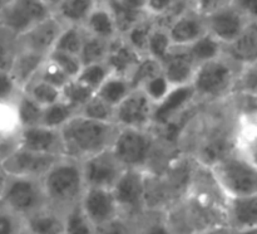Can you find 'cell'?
Segmentation results:
<instances>
[{
    "label": "cell",
    "mask_w": 257,
    "mask_h": 234,
    "mask_svg": "<svg viewBox=\"0 0 257 234\" xmlns=\"http://www.w3.org/2000/svg\"><path fill=\"white\" fill-rule=\"evenodd\" d=\"M232 95H241L257 101V60L241 67Z\"/></svg>",
    "instance_id": "ab89813d"
},
{
    "label": "cell",
    "mask_w": 257,
    "mask_h": 234,
    "mask_svg": "<svg viewBox=\"0 0 257 234\" xmlns=\"http://www.w3.org/2000/svg\"><path fill=\"white\" fill-rule=\"evenodd\" d=\"M0 204L25 219L49 206L42 179L17 175L8 176Z\"/></svg>",
    "instance_id": "5b68a950"
},
{
    "label": "cell",
    "mask_w": 257,
    "mask_h": 234,
    "mask_svg": "<svg viewBox=\"0 0 257 234\" xmlns=\"http://www.w3.org/2000/svg\"><path fill=\"white\" fill-rule=\"evenodd\" d=\"M13 0H0V14L9 7V4L12 3Z\"/></svg>",
    "instance_id": "680465c9"
},
{
    "label": "cell",
    "mask_w": 257,
    "mask_h": 234,
    "mask_svg": "<svg viewBox=\"0 0 257 234\" xmlns=\"http://www.w3.org/2000/svg\"><path fill=\"white\" fill-rule=\"evenodd\" d=\"M186 48L198 65L221 57L225 52V45L208 33Z\"/></svg>",
    "instance_id": "f546056e"
},
{
    "label": "cell",
    "mask_w": 257,
    "mask_h": 234,
    "mask_svg": "<svg viewBox=\"0 0 257 234\" xmlns=\"http://www.w3.org/2000/svg\"><path fill=\"white\" fill-rule=\"evenodd\" d=\"M156 25V20L153 18L148 17L136 24L132 29L128 30L124 35H122L128 44L135 48L140 54L147 55L148 40H150L151 33Z\"/></svg>",
    "instance_id": "8d00e7d4"
},
{
    "label": "cell",
    "mask_w": 257,
    "mask_h": 234,
    "mask_svg": "<svg viewBox=\"0 0 257 234\" xmlns=\"http://www.w3.org/2000/svg\"><path fill=\"white\" fill-rule=\"evenodd\" d=\"M25 229V218L0 204V234H22Z\"/></svg>",
    "instance_id": "ee69618b"
},
{
    "label": "cell",
    "mask_w": 257,
    "mask_h": 234,
    "mask_svg": "<svg viewBox=\"0 0 257 234\" xmlns=\"http://www.w3.org/2000/svg\"><path fill=\"white\" fill-rule=\"evenodd\" d=\"M110 43L112 40H105L102 38L94 37L87 33L84 44H83L82 52H80V59L83 64H89V63L105 62L108 54H109Z\"/></svg>",
    "instance_id": "74e56055"
},
{
    "label": "cell",
    "mask_w": 257,
    "mask_h": 234,
    "mask_svg": "<svg viewBox=\"0 0 257 234\" xmlns=\"http://www.w3.org/2000/svg\"><path fill=\"white\" fill-rule=\"evenodd\" d=\"M8 176H9V174L5 170L4 165H3V159L0 158V195H2L3 189H4L5 183H7L8 180Z\"/></svg>",
    "instance_id": "9f6ffc18"
},
{
    "label": "cell",
    "mask_w": 257,
    "mask_h": 234,
    "mask_svg": "<svg viewBox=\"0 0 257 234\" xmlns=\"http://www.w3.org/2000/svg\"><path fill=\"white\" fill-rule=\"evenodd\" d=\"M236 150L257 166V113L236 115Z\"/></svg>",
    "instance_id": "603a6c76"
},
{
    "label": "cell",
    "mask_w": 257,
    "mask_h": 234,
    "mask_svg": "<svg viewBox=\"0 0 257 234\" xmlns=\"http://www.w3.org/2000/svg\"><path fill=\"white\" fill-rule=\"evenodd\" d=\"M42 2H44L45 4H47L48 7H49L50 9H52L53 12H54V9L58 7V4H59V3L62 2V0H42Z\"/></svg>",
    "instance_id": "6f0895ef"
},
{
    "label": "cell",
    "mask_w": 257,
    "mask_h": 234,
    "mask_svg": "<svg viewBox=\"0 0 257 234\" xmlns=\"http://www.w3.org/2000/svg\"><path fill=\"white\" fill-rule=\"evenodd\" d=\"M53 15L42 0H13L0 14V27L18 38Z\"/></svg>",
    "instance_id": "ba28073f"
},
{
    "label": "cell",
    "mask_w": 257,
    "mask_h": 234,
    "mask_svg": "<svg viewBox=\"0 0 257 234\" xmlns=\"http://www.w3.org/2000/svg\"><path fill=\"white\" fill-rule=\"evenodd\" d=\"M196 103H200L196 97L192 85L173 87L165 100L155 106L153 127L165 128L175 121L180 120Z\"/></svg>",
    "instance_id": "4fadbf2b"
},
{
    "label": "cell",
    "mask_w": 257,
    "mask_h": 234,
    "mask_svg": "<svg viewBox=\"0 0 257 234\" xmlns=\"http://www.w3.org/2000/svg\"><path fill=\"white\" fill-rule=\"evenodd\" d=\"M160 72H162V64H161V62L148 57V55H145L140 60V63H138V65L133 70L132 75H131L133 87L138 88L142 83H145L146 81L150 80L151 77H153V75Z\"/></svg>",
    "instance_id": "bcb514c9"
},
{
    "label": "cell",
    "mask_w": 257,
    "mask_h": 234,
    "mask_svg": "<svg viewBox=\"0 0 257 234\" xmlns=\"http://www.w3.org/2000/svg\"><path fill=\"white\" fill-rule=\"evenodd\" d=\"M94 95L95 91H93L88 86L83 85L75 78H73L62 90V100L69 103L75 110H78V112Z\"/></svg>",
    "instance_id": "60d3db41"
},
{
    "label": "cell",
    "mask_w": 257,
    "mask_h": 234,
    "mask_svg": "<svg viewBox=\"0 0 257 234\" xmlns=\"http://www.w3.org/2000/svg\"><path fill=\"white\" fill-rule=\"evenodd\" d=\"M27 229L32 234H64V218L62 211L48 206L25 219Z\"/></svg>",
    "instance_id": "484cf974"
},
{
    "label": "cell",
    "mask_w": 257,
    "mask_h": 234,
    "mask_svg": "<svg viewBox=\"0 0 257 234\" xmlns=\"http://www.w3.org/2000/svg\"><path fill=\"white\" fill-rule=\"evenodd\" d=\"M37 77L45 81V82L50 83V85L55 86V87L60 88V90H63V88L73 80V78H70L67 73L63 72L58 65H55L54 63L50 62L48 58L44 62V64H43L42 69L38 73Z\"/></svg>",
    "instance_id": "681fc988"
},
{
    "label": "cell",
    "mask_w": 257,
    "mask_h": 234,
    "mask_svg": "<svg viewBox=\"0 0 257 234\" xmlns=\"http://www.w3.org/2000/svg\"><path fill=\"white\" fill-rule=\"evenodd\" d=\"M79 205L97 229L122 218L119 205L112 189L87 188Z\"/></svg>",
    "instance_id": "7c38bea8"
},
{
    "label": "cell",
    "mask_w": 257,
    "mask_h": 234,
    "mask_svg": "<svg viewBox=\"0 0 257 234\" xmlns=\"http://www.w3.org/2000/svg\"><path fill=\"white\" fill-rule=\"evenodd\" d=\"M112 73V69L107 62L89 63V64H83L82 69L75 80L97 92L98 88L107 81V78Z\"/></svg>",
    "instance_id": "f35d334b"
},
{
    "label": "cell",
    "mask_w": 257,
    "mask_h": 234,
    "mask_svg": "<svg viewBox=\"0 0 257 234\" xmlns=\"http://www.w3.org/2000/svg\"><path fill=\"white\" fill-rule=\"evenodd\" d=\"M173 47L186 48L207 34L206 15L201 14L192 7H188L181 14L173 18L166 25Z\"/></svg>",
    "instance_id": "9a60e30c"
},
{
    "label": "cell",
    "mask_w": 257,
    "mask_h": 234,
    "mask_svg": "<svg viewBox=\"0 0 257 234\" xmlns=\"http://www.w3.org/2000/svg\"><path fill=\"white\" fill-rule=\"evenodd\" d=\"M117 23L120 35H124L136 24L148 18L147 0H104Z\"/></svg>",
    "instance_id": "ffe728a7"
},
{
    "label": "cell",
    "mask_w": 257,
    "mask_h": 234,
    "mask_svg": "<svg viewBox=\"0 0 257 234\" xmlns=\"http://www.w3.org/2000/svg\"><path fill=\"white\" fill-rule=\"evenodd\" d=\"M138 88L142 90L155 105H157V103H160L161 101L167 97L168 93L172 91L173 86L171 85V82L162 70V72L157 73L153 77H151L150 80L146 81L145 83H142Z\"/></svg>",
    "instance_id": "b9f144b4"
},
{
    "label": "cell",
    "mask_w": 257,
    "mask_h": 234,
    "mask_svg": "<svg viewBox=\"0 0 257 234\" xmlns=\"http://www.w3.org/2000/svg\"><path fill=\"white\" fill-rule=\"evenodd\" d=\"M196 234H236V233L228 225H220V226H215V228L206 229V230H202L200 231V233H196Z\"/></svg>",
    "instance_id": "11a10c76"
},
{
    "label": "cell",
    "mask_w": 257,
    "mask_h": 234,
    "mask_svg": "<svg viewBox=\"0 0 257 234\" xmlns=\"http://www.w3.org/2000/svg\"><path fill=\"white\" fill-rule=\"evenodd\" d=\"M98 234H136V221L119 218L113 223L98 228Z\"/></svg>",
    "instance_id": "816d5d0a"
},
{
    "label": "cell",
    "mask_w": 257,
    "mask_h": 234,
    "mask_svg": "<svg viewBox=\"0 0 257 234\" xmlns=\"http://www.w3.org/2000/svg\"><path fill=\"white\" fill-rule=\"evenodd\" d=\"M118 127L110 121H99L84 115H75L62 127L64 153L68 158L83 161L112 147Z\"/></svg>",
    "instance_id": "6da1fadb"
},
{
    "label": "cell",
    "mask_w": 257,
    "mask_h": 234,
    "mask_svg": "<svg viewBox=\"0 0 257 234\" xmlns=\"http://www.w3.org/2000/svg\"><path fill=\"white\" fill-rule=\"evenodd\" d=\"M17 146L48 155L65 156L62 131L44 125L23 127L17 137Z\"/></svg>",
    "instance_id": "2e32d148"
},
{
    "label": "cell",
    "mask_w": 257,
    "mask_h": 234,
    "mask_svg": "<svg viewBox=\"0 0 257 234\" xmlns=\"http://www.w3.org/2000/svg\"><path fill=\"white\" fill-rule=\"evenodd\" d=\"M64 234H98V229L88 219L79 204L67 209L63 213Z\"/></svg>",
    "instance_id": "1f68e13d"
},
{
    "label": "cell",
    "mask_w": 257,
    "mask_h": 234,
    "mask_svg": "<svg viewBox=\"0 0 257 234\" xmlns=\"http://www.w3.org/2000/svg\"><path fill=\"white\" fill-rule=\"evenodd\" d=\"M162 70L173 87L192 85L198 64L187 48L173 47L162 63Z\"/></svg>",
    "instance_id": "ac0fdd59"
},
{
    "label": "cell",
    "mask_w": 257,
    "mask_h": 234,
    "mask_svg": "<svg viewBox=\"0 0 257 234\" xmlns=\"http://www.w3.org/2000/svg\"><path fill=\"white\" fill-rule=\"evenodd\" d=\"M22 234H32V233H30V231L29 230H28V229H25V230L24 231H23V233Z\"/></svg>",
    "instance_id": "94428289"
},
{
    "label": "cell",
    "mask_w": 257,
    "mask_h": 234,
    "mask_svg": "<svg viewBox=\"0 0 257 234\" xmlns=\"http://www.w3.org/2000/svg\"><path fill=\"white\" fill-rule=\"evenodd\" d=\"M136 234H176L166 211L148 210L136 220Z\"/></svg>",
    "instance_id": "f1b7e54d"
},
{
    "label": "cell",
    "mask_w": 257,
    "mask_h": 234,
    "mask_svg": "<svg viewBox=\"0 0 257 234\" xmlns=\"http://www.w3.org/2000/svg\"><path fill=\"white\" fill-rule=\"evenodd\" d=\"M223 54L227 55L230 59L242 65L257 60V22H250L245 27L240 35L225 45Z\"/></svg>",
    "instance_id": "7402d4cb"
},
{
    "label": "cell",
    "mask_w": 257,
    "mask_h": 234,
    "mask_svg": "<svg viewBox=\"0 0 257 234\" xmlns=\"http://www.w3.org/2000/svg\"><path fill=\"white\" fill-rule=\"evenodd\" d=\"M172 49L173 44L170 34H168L167 28L156 22L155 28L151 33L150 40H148L147 55L162 63Z\"/></svg>",
    "instance_id": "d6a6232c"
},
{
    "label": "cell",
    "mask_w": 257,
    "mask_h": 234,
    "mask_svg": "<svg viewBox=\"0 0 257 234\" xmlns=\"http://www.w3.org/2000/svg\"><path fill=\"white\" fill-rule=\"evenodd\" d=\"M49 206L64 213L79 204L87 185L82 161L62 156L42 178Z\"/></svg>",
    "instance_id": "7a4b0ae2"
},
{
    "label": "cell",
    "mask_w": 257,
    "mask_h": 234,
    "mask_svg": "<svg viewBox=\"0 0 257 234\" xmlns=\"http://www.w3.org/2000/svg\"><path fill=\"white\" fill-rule=\"evenodd\" d=\"M18 116H19L20 125L23 127H30V126L40 125L42 122V115H43V106L35 102L28 93L23 91L20 96L18 97L17 102Z\"/></svg>",
    "instance_id": "e575fe53"
},
{
    "label": "cell",
    "mask_w": 257,
    "mask_h": 234,
    "mask_svg": "<svg viewBox=\"0 0 257 234\" xmlns=\"http://www.w3.org/2000/svg\"><path fill=\"white\" fill-rule=\"evenodd\" d=\"M65 25L54 14L17 38V48L48 57Z\"/></svg>",
    "instance_id": "5bb4252c"
},
{
    "label": "cell",
    "mask_w": 257,
    "mask_h": 234,
    "mask_svg": "<svg viewBox=\"0 0 257 234\" xmlns=\"http://www.w3.org/2000/svg\"><path fill=\"white\" fill-rule=\"evenodd\" d=\"M95 2H98V3H103V2H104V0H95Z\"/></svg>",
    "instance_id": "6125c7cd"
},
{
    "label": "cell",
    "mask_w": 257,
    "mask_h": 234,
    "mask_svg": "<svg viewBox=\"0 0 257 234\" xmlns=\"http://www.w3.org/2000/svg\"><path fill=\"white\" fill-rule=\"evenodd\" d=\"M83 28L88 34L105 40H114L120 37L114 17L104 3H98L95 5L83 24Z\"/></svg>",
    "instance_id": "cb8c5ba5"
},
{
    "label": "cell",
    "mask_w": 257,
    "mask_h": 234,
    "mask_svg": "<svg viewBox=\"0 0 257 234\" xmlns=\"http://www.w3.org/2000/svg\"><path fill=\"white\" fill-rule=\"evenodd\" d=\"M188 2L193 9L203 15H208L216 10H220L232 4V0H188Z\"/></svg>",
    "instance_id": "f5cc1de1"
},
{
    "label": "cell",
    "mask_w": 257,
    "mask_h": 234,
    "mask_svg": "<svg viewBox=\"0 0 257 234\" xmlns=\"http://www.w3.org/2000/svg\"><path fill=\"white\" fill-rule=\"evenodd\" d=\"M82 169L87 188L113 189L127 168L110 147L83 160Z\"/></svg>",
    "instance_id": "30bf717a"
},
{
    "label": "cell",
    "mask_w": 257,
    "mask_h": 234,
    "mask_svg": "<svg viewBox=\"0 0 257 234\" xmlns=\"http://www.w3.org/2000/svg\"><path fill=\"white\" fill-rule=\"evenodd\" d=\"M241 65L227 55L202 63L197 67L192 87L200 103H218L232 96Z\"/></svg>",
    "instance_id": "3957f363"
},
{
    "label": "cell",
    "mask_w": 257,
    "mask_h": 234,
    "mask_svg": "<svg viewBox=\"0 0 257 234\" xmlns=\"http://www.w3.org/2000/svg\"><path fill=\"white\" fill-rule=\"evenodd\" d=\"M206 23L208 34L228 45L242 33L250 20L231 4L206 15Z\"/></svg>",
    "instance_id": "e0dca14e"
},
{
    "label": "cell",
    "mask_w": 257,
    "mask_h": 234,
    "mask_svg": "<svg viewBox=\"0 0 257 234\" xmlns=\"http://www.w3.org/2000/svg\"><path fill=\"white\" fill-rule=\"evenodd\" d=\"M236 234H257V228H255V229H251V230L241 231V233H236Z\"/></svg>",
    "instance_id": "91938a15"
},
{
    "label": "cell",
    "mask_w": 257,
    "mask_h": 234,
    "mask_svg": "<svg viewBox=\"0 0 257 234\" xmlns=\"http://www.w3.org/2000/svg\"><path fill=\"white\" fill-rule=\"evenodd\" d=\"M85 37H87V32L80 25H65L58 38L54 49L80 55Z\"/></svg>",
    "instance_id": "d590c367"
},
{
    "label": "cell",
    "mask_w": 257,
    "mask_h": 234,
    "mask_svg": "<svg viewBox=\"0 0 257 234\" xmlns=\"http://www.w3.org/2000/svg\"><path fill=\"white\" fill-rule=\"evenodd\" d=\"M226 216L227 225L235 233L257 228V194L228 198Z\"/></svg>",
    "instance_id": "d6986e66"
},
{
    "label": "cell",
    "mask_w": 257,
    "mask_h": 234,
    "mask_svg": "<svg viewBox=\"0 0 257 234\" xmlns=\"http://www.w3.org/2000/svg\"><path fill=\"white\" fill-rule=\"evenodd\" d=\"M48 59L54 63L70 78H77L83 67V62L79 55L72 53L63 52V50L53 49L48 55Z\"/></svg>",
    "instance_id": "7bdbcfd3"
},
{
    "label": "cell",
    "mask_w": 257,
    "mask_h": 234,
    "mask_svg": "<svg viewBox=\"0 0 257 234\" xmlns=\"http://www.w3.org/2000/svg\"><path fill=\"white\" fill-rule=\"evenodd\" d=\"M133 90L135 87H133L130 77L112 73L107 78V81L98 88L95 95L102 98L108 105L112 106L113 108H115Z\"/></svg>",
    "instance_id": "83f0119b"
},
{
    "label": "cell",
    "mask_w": 257,
    "mask_h": 234,
    "mask_svg": "<svg viewBox=\"0 0 257 234\" xmlns=\"http://www.w3.org/2000/svg\"><path fill=\"white\" fill-rule=\"evenodd\" d=\"M98 2L95 0H62L53 14L64 25H80L85 23Z\"/></svg>",
    "instance_id": "4316f807"
},
{
    "label": "cell",
    "mask_w": 257,
    "mask_h": 234,
    "mask_svg": "<svg viewBox=\"0 0 257 234\" xmlns=\"http://www.w3.org/2000/svg\"><path fill=\"white\" fill-rule=\"evenodd\" d=\"M60 158L15 146L3 158V165L9 175L42 179Z\"/></svg>",
    "instance_id": "8fae6325"
},
{
    "label": "cell",
    "mask_w": 257,
    "mask_h": 234,
    "mask_svg": "<svg viewBox=\"0 0 257 234\" xmlns=\"http://www.w3.org/2000/svg\"><path fill=\"white\" fill-rule=\"evenodd\" d=\"M143 57L145 55L140 54L120 35L110 43L109 54H108L105 62L108 63L113 73L125 75V77H130L131 80L133 70L136 69V67Z\"/></svg>",
    "instance_id": "44dd1931"
},
{
    "label": "cell",
    "mask_w": 257,
    "mask_h": 234,
    "mask_svg": "<svg viewBox=\"0 0 257 234\" xmlns=\"http://www.w3.org/2000/svg\"><path fill=\"white\" fill-rule=\"evenodd\" d=\"M156 137L153 128L119 127L112 150L127 169L148 171L156 150Z\"/></svg>",
    "instance_id": "8992f818"
},
{
    "label": "cell",
    "mask_w": 257,
    "mask_h": 234,
    "mask_svg": "<svg viewBox=\"0 0 257 234\" xmlns=\"http://www.w3.org/2000/svg\"><path fill=\"white\" fill-rule=\"evenodd\" d=\"M210 170L227 198L257 194V166L240 151L233 150Z\"/></svg>",
    "instance_id": "277c9868"
},
{
    "label": "cell",
    "mask_w": 257,
    "mask_h": 234,
    "mask_svg": "<svg viewBox=\"0 0 257 234\" xmlns=\"http://www.w3.org/2000/svg\"><path fill=\"white\" fill-rule=\"evenodd\" d=\"M80 115H84L87 117L94 118L99 121H110L113 122V115H114V108L107 102L98 97L97 95L93 96L79 111Z\"/></svg>",
    "instance_id": "f6af8a7d"
},
{
    "label": "cell",
    "mask_w": 257,
    "mask_h": 234,
    "mask_svg": "<svg viewBox=\"0 0 257 234\" xmlns=\"http://www.w3.org/2000/svg\"><path fill=\"white\" fill-rule=\"evenodd\" d=\"M148 173L143 169H125L113 186L122 218L136 221L147 211Z\"/></svg>",
    "instance_id": "52a82bcc"
},
{
    "label": "cell",
    "mask_w": 257,
    "mask_h": 234,
    "mask_svg": "<svg viewBox=\"0 0 257 234\" xmlns=\"http://www.w3.org/2000/svg\"><path fill=\"white\" fill-rule=\"evenodd\" d=\"M185 0H147V13L151 18L160 20L175 12Z\"/></svg>",
    "instance_id": "f907efd6"
},
{
    "label": "cell",
    "mask_w": 257,
    "mask_h": 234,
    "mask_svg": "<svg viewBox=\"0 0 257 234\" xmlns=\"http://www.w3.org/2000/svg\"><path fill=\"white\" fill-rule=\"evenodd\" d=\"M17 52V38L0 27V70H10Z\"/></svg>",
    "instance_id": "7dc6e473"
},
{
    "label": "cell",
    "mask_w": 257,
    "mask_h": 234,
    "mask_svg": "<svg viewBox=\"0 0 257 234\" xmlns=\"http://www.w3.org/2000/svg\"><path fill=\"white\" fill-rule=\"evenodd\" d=\"M78 113H79L78 110L72 107L65 101L60 100L58 102L53 103V105H49L43 108L42 122H40V125L62 130V127H64Z\"/></svg>",
    "instance_id": "4dcf8cb0"
},
{
    "label": "cell",
    "mask_w": 257,
    "mask_h": 234,
    "mask_svg": "<svg viewBox=\"0 0 257 234\" xmlns=\"http://www.w3.org/2000/svg\"><path fill=\"white\" fill-rule=\"evenodd\" d=\"M23 92V88L10 70H0V102L14 103Z\"/></svg>",
    "instance_id": "c3c4849f"
},
{
    "label": "cell",
    "mask_w": 257,
    "mask_h": 234,
    "mask_svg": "<svg viewBox=\"0 0 257 234\" xmlns=\"http://www.w3.org/2000/svg\"><path fill=\"white\" fill-rule=\"evenodd\" d=\"M155 103L140 88H135L114 108L113 122L118 127L147 128L153 127Z\"/></svg>",
    "instance_id": "9c48e42d"
},
{
    "label": "cell",
    "mask_w": 257,
    "mask_h": 234,
    "mask_svg": "<svg viewBox=\"0 0 257 234\" xmlns=\"http://www.w3.org/2000/svg\"><path fill=\"white\" fill-rule=\"evenodd\" d=\"M232 5L250 22H257V0H232Z\"/></svg>",
    "instance_id": "db71d44e"
},
{
    "label": "cell",
    "mask_w": 257,
    "mask_h": 234,
    "mask_svg": "<svg viewBox=\"0 0 257 234\" xmlns=\"http://www.w3.org/2000/svg\"><path fill=\"white\" fill-rule=\"evenodd\" d=\"M25 93L30 96L35 102L39 103L43 107L53 105L62 100V90L40 78L35 77L27 87L24 88Z\"/></svg>",
    "instance_id": "836d02e7"
},
{
    "label": "cell",
    "mask_w": 257,
    "mask_h": 234,
    "mask_svg": "<svg viewBox=\"0 0 257 234\" xmlns=\"http://www.w3.org/2000/svg\"><path fill=\"white\" fill-rule=\"evenodd\" d=\"M47 58L29 50L18 49L10 72L23 90L37 77Z\"/></svg>",
    "instance_id": "d4e9b609"
}]
</instances>
